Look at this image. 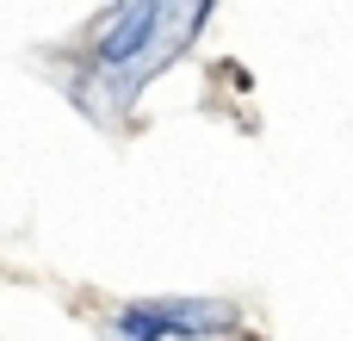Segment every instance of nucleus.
Returning a JSON list of instances; mask_svg holds the SVG:
<instances>
[{
  "label": "nucleus",
  "mask_w": 353,
  "mask_h": 341,
  "mask_svg": "<svg viewBox=\"0 0 353 341\" xmlns=\"http://www.w3.org/2000/svg\"><path fill=\"white\" fill-rule=\"evenodd\" d=\"M211 6H155V0H130V6H112L93 37H87V81H118V99L112 112H124V99L192 37V25H205Z\"/></svg>",
  "instance_id": "1"
},
{
  "label": "nucleus",
  "mask_w": 353,
  "mask_h": 341,
  "mask_svg": "<svg viewBox=\"0 0 353 341\" xmlns=\"http://www.w3.org/2000/svg\"><path fill=\"white\" fill-rule=\"evenodd\" d=\"M236 329V304L223 298H137L112 317V341H205Z\"/></svg>",
  "instance_id": "2"
}]
</instances>
